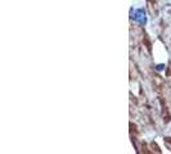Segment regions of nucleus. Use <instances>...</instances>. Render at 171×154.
Returning a JSON list of instances; mask_svg holds the SVG:
<instances>
[{
    "label": "nucleus",
    "instance_id": "obj_1",
    "mask_svg": "<svg viewBox=\"0 0 171 154\" xmlns=\"http://www.w3.org/2000/svg\"><path fill=\"white\" fill-rule=\"evenodd\" d=\"M130 17L131 19H134L135 22H138V23L140 24H146L147 23V13H146V9L144 8H138V9H133L131 8L130 10Z\"/></svg>",
    "mask_w": 171,
    "mask_h": 154
},
{
    "label": "nucleus",
    "instance_id": "obj_2",
    "mask_svg": "<svg viewBox=\"0 0 171 154\" xmlns=\"http://www.w3.org/2000/svg\"><path fill=\"white\" fill-rule=\"evenodd\" d=\"M163 68H165V64H158L157 66V71H162Z\"/></svg>",
    "mask_w": 171,
    "mask_h": 154
}]
</instances>
